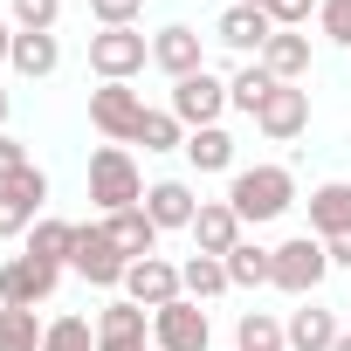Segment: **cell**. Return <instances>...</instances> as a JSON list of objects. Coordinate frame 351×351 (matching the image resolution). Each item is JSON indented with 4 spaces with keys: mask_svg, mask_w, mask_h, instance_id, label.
<instances>
[{
    "mask_svg": "<svg viewBox=\"0 0 351 351\" xmlns=\"http://www.w3.org/2000/svg\"><path fill=\"white\" fill-rule=\"evenodd\" d=\"M172 117H180L186 131H207V124H221V110H234L228 104V83L214 76V69H200V76H186V83H172V104H165Z\"/></svg>",
    "mask_w": 351,
    "mask_h": 351,
    "instance_id": "9c48e42d",
    "label": "cell"
},
{
    "mask_svg": "<svg viewBox=\"0 0 351 351\" xmlns=\"http://www.w3.org/2000/svg\"><path fill=\"white\" fill-rule=\"evenodd\" d=\"M104 234L117 241V255H124V262H145V255H158V228H152V214H145V207L104 214Z\"/></svg>",
    "mask_w": 351,
    "mask_h": 351,
    "instance_id": "44dd1931",
    "label": "cell"
},
{
    "mask_svg": "<svg viewBox=\"0 0 351 351\" xmlns=\"http://www.w3.org/2000/svg\"><path fill=\"white\" fill-rule=\"evenodd\" d=\"M234 351H289V344H282V317H269V310H241V324H234Z\"/></svg>",
    "mask_w": 351,
    "mask_h": 351,
    "instance_id": "83f0119b",
    "label": "cell"
},
{
    "mask_svg": "<svg viewBox=\"0 0 351 351\" xmlns=\"http://www.w3.org/2000/svg\"><path fill=\"white\" fill-rule=\"evenodd\" d=\"M8 21H14L21 35H56L62 0H8Z\"/></svg>",
    "mask_w": 351,
    "mask_h": 351,
    "instance_id": "4dcf8cb0",
    "label": "cell"
},
{
    "mask_svg": "<svg viewBox=\"0 0 351 351\" xmlns=\"http://www.w3.org/2000/svg\"><path fill=\"white\" fill-rule=\"evenodd\" d=\"M28 165H35V152H28V145H21L14 131H0V186H14Z\"/></svg>",
    "mask_w": 351,
    "mask_h": 351,
    "instance_id": "836d02e7",
    "label": "cell"
},
{
    "mask_svg": "<svg viewBox=\"0 0 351 351\" xmlns=\"http://www.w3.org/2000/svg\"><path fill=\"white\" fill-rule=\"evenodd\" d=\"M228 207L241 214V228H269L296 207V172L289 165H241L228 172Z\"/></svg>",
    "mask_w": 351,
    "mask_h": 351,
    "instance_id": "6da1fadb",
    "label": "cell"
},
{
    "mask_svg": "<svg viewBox=\"0 0 351 351\" xmlns=\"http://www.w3.org/2000/svg\"><path fill=\"white\" fill-rule=\"evenodd\" d=\"M330 276V248L317 241V234H289L282 248H276V276H269V289H282V296H317V282Z\"/></svg>",
    "mask_w": 351,
    "mask_h": 351,
    "instance_id": "277c9868",
    "label": "cell"
},
{
    "mask_svg": "<svg viewBox=\"0 0 351 351\" xmlns=\"http://www.w3.org/2000/svg\"><path fill=\"white\" fill-rule=\"evenodd\" d=\"M269 276H276V248H262V241L241 234V248L228 255V282L234 289H269Z\"/></svg>",
    "mask_w": 351,
    "mask_h": 351,
    "instance_id": "d4e9b609",
    "label": "cell"
},
{
    "mask_svg": "<svg viewBox=\"0 0 351 351\" xmlns=\"http://www.w3.org/2000/svg\"><path fill=\"white\" fill-rule=\"evenodd\" d=\"M186 234H193V255H221V262H228V255L241 248V214H234L228 200H200V214H193Z\"/></svg>",
    "mask_w": 351,
    "mask_h": 351,
    "instance_id": "2e32d148",
    "label": "cell"
},
{
    "mask_svg": "<svg viewBox=\"0 0 351 351\" xmlns=\"http://www.w3.org/2000/svg\"><path fill=\"white\" fill-rule=\"evenodd\" d=\"M42 351H97V324L90 317H49Z\"/></svg>",
    "mask_w": 351,
    "mask_h": 351,
    "instance_id": "f546056e",
    "label": "cell"
},
{
    "mask_svg": "<svg viewBox=\"0 0 351 351\" xmlns=\"http://www.w3.org/2000/svg\"><path fill=\"white\" fill-rule=\"evenodd\" d=\"M255 131H262L269 145L303 138V131H310V90H303V83H276V90H269V104L255 110Z\"/></svg>",
    "mask_w": 351,
    "mask_h": 351,
    "instance_id": "8fae6325",
    "label": "cell"
},
{
    "mask_svg": "<svg viewBox=\"0 0 351 351\" xmlns=\"http://www.w3.org/2000/svg\"><path fill=\"white\" fill-rule=\"evenodd\" d=\"M262 8H269L276 28H310V14L324 8V0H262Z\"/></svg>",
    "mask_w": 351,
    "mask_h": 351,
    "instance_id": "d590c367",
    "label": "cell"
},
{
    "mask_svg": "<svg viewBox=\"0 0 351 351\" xmlns=\"http://www.w3.org/2000/svg\"><path fill=\"white\" fill-rule=\"evenodd\" d=\"M262 69H269L276 83H303V76H310V35H303V28H276L269 49H262Z\"/></svg>",
    "mask_w": 351,
    "mask_h": 351,
    "instance_id": "ffe728a7",
    "label": "cell"
},
{
    "mask_svg": "<svg viewBox=\"0 0 351 351\" xmlns=\"http://www.w3.org/2000/svg\"><path fill=\"white\" fill-rule=\"evenodd\" d=\"M76 228H83V221H62V214H42V221L28 228V255H42V262L69 269V255H76Z\"/></svg>",
    "mask_w": 351,
    "mask_h": 351,
    "instance_id": "603a6c76",
    "label": "cell"
},
{
    "mask_svg": "<svg viewBox=\"0 0 351 351\" xmlns=\"http://www.w3.org/2000/svg\"><path fill=\"white\" fill-rule=\"evenodd\" d=\"M310 234L317 241H344L351 234V180H330L310 193Z\"/></svg>",
    "mask_w": 351,
    "mask_h": 351,
    "instance_id": "d6986e66",
    "label": "cell"
},
{
    "mask_svg": "<svg viewBox=\"0 0 351 351\" xmlns=\"http://www.w3.org/2000/svg\"><path fill=\"white\" fill-rule=\"evenodd\" d=\"M8 56H14V21H0V69H8Z\"/></svg>",
    "mask_w": 351,
    "mask_h": 351,
    "instance_id": "74e56055",
    "label": "cell"
},
{
    "mask_svg": "<svg viewBox=\"0 0 351 351\" xmlns=\"http://www.w3.org/2000/svg\"><path fill=\"white\" fill-rule=\"evenodd\" d=\"M97 351H152V310H138L131 296H110L97 310Z\"/></svg>",
    "mask_w": 351,
    "mask_h": 351,
    "instance_id": "7c38bea8",
    "label": "cell"
},
{
    "mask_svg": "<svg viewBox=\"0 0 351 351\" xmlns=\"http://www.w3.org/2000/svg\"><path fill=\"white\" fill-rule=\"evenodd\" d=\"M90 124L104 131V145H138L145 131V97L131 83H97L90 90Z\"/></svg>",
    "mask_w": 351,
    "mask_h": 351,
    "instance_id": "8992f818",
    "label": "cell"
},
{
    "mask_svg": "<svg viewBox=\"0 0 351 351\" xmlns=\"http://www.w3.org/2000/svg\"><path fill=\"white\" fill-rule=\"evenodd\" d=\"M324 248H330V269H344V276H351V234H344V241H324Z\"/></svg>",
    "mask_w": 351,
    "mask_h": 351,
    "instance_id": "8d00e7d4",
    "label": "cell"
},
{
    "mask_svg": "<svg viewBox=\"0 0 351 351\" xmlns=\"http://www.w3.org/2000/svg\"><path fill=\"white\" fill-rule=\"evenodd\" d=\"M152 351H214V324L193 296L152 310Z\"/></svg>",
    "mask_w": 351,
    "mask_h": 351,
    "instance_id": "52a82bcc",
    "label": "cell"
},
{
    "mask_svg": "<svg viewBox=\"0 0 351 351\" xmlns=\"http://www.w3.org/2000/svg\"><path fill=\"white\" fill-rule=\"evenodd\" d=\"M90 14H97V28H138L145 0H90Z\"/></svg>",
    "mask_w": 351,
    "mask_h": 351,
    "instance_id": "e575fe53",
    "label": "cell"
},
{
    "mask_svg": "<svg viewBox=\"0 0 351 351\" xmlns=\"http://www.w3.org/2000/svg\"><path fill=\"white\" fill-rule=\"evenodd\" d=\"M42 337H49V324L35 310H8L0 303V351H42Z\"/></svg>",
    "mask_w": 351,
    "mask_h": 351,
    "instance_id": "f1b7e54d",
    "label": "cell"
},
{
    "mask_svg": "<svg viewBox=\"0 0 351 351\" xmlns=\"http://www.w3.org/2000/svg\"><path fill=\"white\" fill-rule=\"evenodd\" d=\"M180 282H186V296H193V303H214V296H228V289H234L221 255H186V262H180Z\"/></svg>",
    "mask_w": 351,
    "mask_h": 351,
    "instance_id": "484cf974",
    "label": "cell"
},
{
    "mask_svg": "<svg viewBox=\"0 0 351 351\" xmlns=\"http://www.w3.org/2000/svg\"><path fill=\"white\" fill-rule=\"evenodd\" d=\"M186 165H193V172H234V138H228V124L186 131Z\"/></svg>",
    "mask_w": 351,
    "mask_h": 351,
    "instance_id": "cb8c5ba5",
    "label": "cell"
},
{
    "mask_svg": "<svg viewBox=\"0 0 351 351\" xmlns=\"http://www.w3.org/2000/svg\"><path fill=\"white\" fill-rule=\"evenodd\" d=\"M152 62V35L145 28H97L90 35V76L97 83H131Z\"/></svg>",
    "mask_w": 351,
    "mask_h": 351,
    "instance_id": "3957f363",
    "label": "cell"
},
{
    "mask_svg": "<svg viewBox=\"0 0 351 351\" xmlns=\"http://www.w3.org/2000/svg\"><path fill=\"white\" fill-rule=\"evenodd\" d=\"M269 90H276V76H269L262 62H241V69L228 76V104H234L241 117H255V110L269 104Z\"/></svg>",
    "mask_w": 351,
    "mask_h": 351,
    "instance_id": "4316f807",
    "label": "cell"
},
{
    "mask_svg": "<svg viewBox=\"0 0 351 351\" xmlns=\"http://www.w3.org/2000/svg\"><path fill=\"white\" fill-rule=\"evenodd\" d=\"M337 337H344V324H337V310H324L317 296H303V303L282 317V344H289V351H330Z\"/></svg>",
    "mask_w": 351,
    "mask_h": 351,
    "instance_id": "9a60e30c",
    "label": "cell"
},
{
    "mask_svg": "<svg viewBox=\"0 0 351 351\" xmlns=\"http://www.w3.org/2000/svg\"><path fill=\"white\" fill-rule=\"evenodd\" d=\"M42 207H49V172L28 165L14 186H0V241H21V234L42 221Z\"/></svg>",
    "mask_w": 351,
    "mask_h": 351,
    "instance_id": "30bf717a",
    "label": "cell"
},
{
    "mask_svg": "<svg viewBox=\"0 0 351 351\" xmlns=\"http://www.w3.org/2000/svg\"><path fill=\"white\" fill-rule=\"evenodd\" d=\"M330 351H351V330H344V337H337V344H330Z\"/></svg>",
    "mask_w": 351,
    "mask_h": 351,
    "instance_id": "ab89813d",
    "label": "cell"
},
{
    "mask_svg": "<svg viewBox=\"0 0 351 351\" xmlns=\"http://www.w3.org/2000/svg\"><path fill=\"white\" fill-rule=\"evenodd\" d=\"M8 69L28 76V83H42V76L62 69V42H56V35H21V28H14V56H8Z\"/></svg>",
    "mask_w": 351,
    "mask_h": 351,
    "instance_id": "7402d4cb",
    "label": "cell"
},
{
    "mask_svg": "<svg viewBox=\"0 0 351 351\" xmlns=\"http://www.w3.org/2000/svg\"><path fill=\"white\" fill-rule=\"evenodd\" d=\"M69 269L90 282V289H124V255H117V241L104 234V221H83L76 228V255H69Z\"/></svg>",
    "mask_w": 351,
    "mask_h": 351,
    "instance_id": "ba28073f",
    "label": "cell"
},
{
    "mask_svg": "<svg viewBox=\"0 0 351 351\" xmlns=\"http://www.w3.org/2000/svg\"><path fill=\"white\" fill-rule=\"evenodd\" d=\"M56 289H62V269L42 262V255H28V248L0 262V303H8V310H42Z\"/></svg>",
    "mask_w": 351,
    "mask_h": 351,
    "instance_id": "5b68a950",
    "label": "cell"
},
{
    "mask_svg": "<svg viewBox=\"0 0 351 351\" xmlns=\"http://www.w3.org/2000/svg\"><path fill=\"white\" fill-rule=\"evenodd\" d=\"M8 117H14V90L0 83V131H8Z\"/></svg>",
    "mask_w": 351,
    "mask_h": 351,
    "instance_id": "f35d334b",
    "label": "cell"
},
{
    "mask_svg": "<svg viewBox=\"0 0 351 351\" xmlns=\"http://www.w3.org/2000/svg\"><path fill=\"white\" fill-rule=\"evenodd\" d=\"M152 69H165L172 83L200 76V69H207V42H200V28H186V21H165V28L152 35Z\"/></svg>",
    "mask_w": 351,
    "mask_h": 351,
    "instance_id": "4fadbf2b",
    "label": "cell"
},
{
    "mask_svg": "<svg viewBox=\"0 0 351 351\" xmlns=\"http://www.w3.org/2000/svg\"><path fill=\"white\" fill-rule=\"evenodd\" d=\"M145 152H186V124L172 110H145V131H138Z\"/></svg>",
    "mask_w": 351,
    "mask_h": 351,
    "instance_id": "1f68e13d",
    "label": "cell"
},
{
    "mask_svg": "<svg viewBox=\"0 0 351 351\" xmlns=\"http://www.w3.org/2000/svg\"><path fill=\"white\" fill-rule=\"evenodd\" d=\"M269 35H276L269 8H228V14L214 21V42H228V49H234V56H248V62H262Z\"/></svg>",
    "mask_w": 351,
    "mask_h": 351,
    "instance_id": "e0dca14e",
    "label": "cell"
},
{
    "mask_svg": "<svg viewBox=\"0 0 351 351\" xmlns=\"http://www.w3.org/2000/svg\"><path fill=\"white\" fill-rule=\"evenodd\" d=\"M317 28H324V42L351 49V0H324V8H317Z\"/></svg>",
    "mask_w": 351,
    "mask_h": 351,
    "instance_id": "d6a6232c",
    "label": "cell"
},
{
    "mask_svg": "<svg viewBox=\"0 0 351 351\" xmlns=\"http://www.w3.org/2000/svg\"><path fill=\"white\" fill-rule=\"evenodd\" d=\"M124 296H131L138 310H165V303H180V296H186V282H180V262H165V255H145V262H131V269H124Z\"/></svg>",
    "mask_w": 351,
    "mask_h": 351,
    "instance_id": "5bb4252c",
    "label": "cell"
},
{
    "mask_svg": "<svg viewBox=\"0 0 351 351\" xmlns=\"http://www.w3.org/2000/svg\"><path fill=\"white\" fill-rule=\"evenodd\" d=\"M90 207H97V214L145 207V180H138L131 145H97V152H90Z\"/></svg>",
    "mask_w": 351,
    "mask_h": 351,
    "instance_id": "7a4b0ae2",
    "label": "cell"
},
{
    "mask_svg": "<svg viewBox=\"0 0 351 351\" xmlns=\"http://www.w3.org/2000/svg\"><path fill=\"white\" fill-rule=\"evenodd\" d=\"M228 8H262V0H228Z\"/></svg>",
    "mask_w": 351,
    "mask_h": 351,
    "instance_id": "60d3db41",
    "label": "cell"
},
{
    "mask_svg": "<svg viewBox=\"0 0 351 351\" xmlns=\"http://www.w3.org/2000/svg\"><path fill=\"white\" fill-rule=\"evenodd\" d=\"M145 214H152V228H158V234H172V228H193L200 200H193V186H186V180H152V186H145Z\"/></svg>",
    "mask_w": 351,
    "mask_h": 351,
    "instance_id": "ac0fdd59",
    "label": "cell"
}]
</instances>
